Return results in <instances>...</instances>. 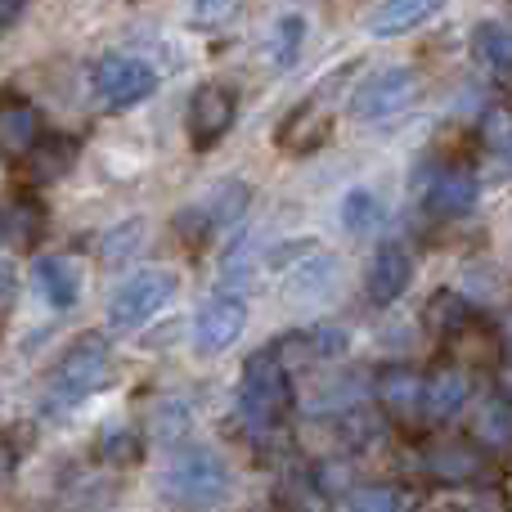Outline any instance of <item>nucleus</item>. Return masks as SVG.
Listing matches in <instances>:
<instances>
[{"mask_svg":"<svg viewBox=\"0 0 512 512\" xmlns=\"http://www.w3.org/2000/svg\"><path fill=\"white\" fill-rule=\"evenodd\" d=\"M342 225L346 234H369L382 225V198L369 194V189H351L342 198Z\"/></svg>","mask_w":512,"mask_h":512,"instance_id":"24","label":"nucleus"},{"mask_svg":"<svg viewBox=\"0 0 512 512\" xmlns=\"http://www.w3.org/2000/svg\"><path fill=\"white\" fill-rule=\"evenodd\" d=\"M301 41H306V18L288 14L270 27V41H265V59H270L274 72H288L301 54Z\"/></svg>","mask_w":512,"mask_h":512,"instance_id":"22","label":"nucleus"},{"mask_svg":"<svg viewBox=\"0 0 512 512\" xmlns=\"http://www.w3.org/2000/svg\"><path fill=\"white\" fill-rule=\"evenodd\" d=\"M234 113H239V104L225 86H198L194 99H189V140H194V149L221 144L234 126Z\"/></svg>","mask_w":512,"mask_h":512,"instance_id":"9","label":"nucleus"},{"mask_svg":"<svg viewBox=\"0 0 512 512\" xmlns=\"http://www.w3.org/2000/svg\"><path fill=\"white\" fill-rule=\"evenodd\" d=\"M423 81L409 63H391V68H378L373 77H364L351 95V117L360 122H387V117L405 113L409 104L418 99Z\"/></svg>","mask_w":512,"mask_h":512,"instance_id":"4","label":"nucleus"},{"mask_svg":"<svg viewBox=\"0 0 512 512\" xmlns=\"http://www.w3.org/2000/svg\"><path fill=\"white\" fill-rule=\"evenodd\" d=\"M436 14V0H387L369 9V36H405L418 32Z\"/></svg>","mask_w":512,"mask_h":512,"instance_id":"18","label":"nucleus"},{"mask_svg":"<svg viewBox=\"0 0 512 512\" xmlns=\"http://www.w3.org/2000/svg\"><path fill=\"white\" fill-rule=\"evenodd\" d=\"M41 144V113L27 99H0V158L27 162Z\"/></svg>","mask_w":512,"mask_h":512,"instance_id":"12","label":"nucleus"},{"mask_svg":"<svg viewBox=\"0 0 512 512\" xmlns=\"http://www.w3.org/2000/svg\"><path fill=\"white\" fill-rule=\"evenodd\" d=\"M72 167H77V140H68V135H50V140H41L27 153V176H32L36 185H54V180H63Z\"/></svg>","mask_w":512,"mask_h":512,"instance_id":"19","label":"nucleus"},{"mask_svg":"<svg viewBox=\"0 0 512 512\" xmlns=\"http://www.w3.org/2000/svg\"><path fill=\"white\" fill-rule=\"evenodd\" d=\"M248 198H252V189L243 185V180H230V185L216 194V203L207 207V216H212V225H234L243 216V207H248Z\"/></svg>","mask_w":512,"mask_h":512,"instance_id":"28","label":"nucleus"},{"mask_svg":"<svg viewBox=\"0 0 512 512\" xmlns=\"http://www.w3.org/2000/svg\"><path fill=\"white\" fill-rule=\"evenodd\" d=\"M283 512H328L324 490L315 486V477H288L283 481Z\"/></svg>","mask_w":512,"mask_h":512,"instance_id":"27","label":"nucleus"},{"mask_svg":"<svg viewBox=\"0 0 512 512\" xmlns=\"http://www.w3.org/2000/svg\"><path fill=\"white\" fill-rule=\"evenodd\" d=\"M239 400H243V414H248L252 427H261V432H274V427H279V418L292 409L288 364H283L274 351L248 355V364H243Z\"/></svg>","mask_w":512,"mask_h":512,"instance_id":"3","label":"nucleus"},{"mask_svg":"<svg viewBox=\"0 0 512 512\" xmlns=\"http://www.w3.org/2000/svg\"><path fill=\"white\" fill-rule=\"evenodd\" d=\"M481 135L495 153H512V113L508 108H490L486 122H481Z\"/></svg>","mask_w":512,"mask_h":512,"instance_id":"29","label":"nucleus"},{"mask_svg":"<svg viewBox=\"0 0 512 512\" xmlns=\"http://www.w3.org/2000/svg\"><path fill=\"white\" fill-rule=\"evenodd\" d=\"M468 373L454 369V364H441V369L427 378V405H423V418H432V423H454V418L463 414V405H468Z\"/></svg>","mask_w":512,"mask_h":512,"instance_id":"13","label":"nucleus"},{"mask_svg":"<svg viewBox=\"0 0 512 512\" xmlns=\"http://www.w3.org/2000/svg\"><path fill=\"white\" fill-rule=\"evenodd\" d=\"M477 198H481V189H477V180L468 176V171H441V176L427 185V198H423V207L432 216H468L472 207H477Z\"/></svg>","mask_w":512,"mask_h":512,"instance_id":"14","label":"nucleus"},{"mask_svg":"<svg viewBox=\"0 0 512 512\" xmlns=\"http://www.w3.org/2000/svg\"><path fill=\"white\" fill-rule=\"evenodd\" d=\"M243 328H248V301L230 297V292L212 297L203 310H198V319H194V346H198V355L230 351V346L243 337Z\"/></svg>","mask_w":512,"mask_h":512,"instance_id":"8","label":"nucleus"},{"mask_svg":"<svg viewBox=\"0 0 512 512\" xmlns=\"http://www.w3.org/2000/svg\"><path fill=\"white\" fill-rule=\"evenodd\" d=\"M423 472L441 486H472L486 472V459L472 441H432L423 450Z\"/></svg>","mask_w":512,"mask_h":512,"instance_id":"11","label":"nucleus"},{"mask_svg":"<svg viewBox=\"0 0 512 512\" xmlns=\"http://www.w3.org/2000/svg\"><path fill=\"white\" fill-rule=\"evenodd\" d=\"M409 283H414V256L405 248L387 243V248L373 252L369 270H364V292H369L373 306H396L409 292Z\"/></svg>","mask_w":512,"mask_h":512,"instance_id":"10","label":"nucleus"},{"mask_svg":"<svg viewBox=\"0 0 512 512\" xmlns=\"http://www.w3.org/2000/svg\"><path fill=\"white\" fill-rule=\"evenodd\" d=\"M36 292L54 310H68L81 297V265L72 256H41L36 261Z\"/></svg>","mask_w":512,"mask_h":512,"instance_id":"16","label":"nucleus"},{"mask_svg":"<svg viewBox=\"0 0 512 512\" xmlns=\"http://www.w3.org/2000/svg\"><path fill=\"white\" fill-rule=\"evenodd\" d=\"M373 400L378 409L391 418V423H418L427 405V378L414 369V364H387V369L373 378Z\"/></svg>","mask_w":512,"mask_h":512,"instance_id":"7","label":"nucleus"},{"mask_svg":"<svg viewBox=\"0 0 512 512\" xmlns=\"http://www.w3.org/2000/svg\"><path fill=\"white\" fill-rule=\"evenodd\" d=\"M243 9L234 5V0H203V5H189V23L194 27H216V23H230V18H239Z\"/></svg>","mask_w":512,"mask_h":512,"instance_id":"30","label":"nucleus"},{"mask_svg":"<svg viewBox=\"0 0 512 512\" xmlns=\"http://www.w3.org/2000/svg\"><path fill=\"white\" fill-rule=\"evenodd\" d=\"M90 86L108 108H135L158 90V72L149 63L131 59V54H104L90 72Z\"/></svg>","mask_w":512,"mask_h":512,"instance_id":"6","label":"nucleus"},{"mask_svg":"<svg viewBox=\"0 0 512 512\" xmlns=\"http://www.w3.org/2000/svg\"><path fill=\"white\" fill-rule=\"evenodd\" d=\"M140 454H144V445L131 427H108L104 441H99V459L108 468H131V463H140Z\"/></svg>","mask_w":512,"mask_h":512,"instance_id":"26","label":"nucleus"},{"mask_svg":"<svg viewBox=\"0 0 512 512\" xmlns=\"http://www.w3.org/2000/svg\"><path fill=\"white\" fill-rule=\"evenodd\" d=\"M495 391H499L504 405H512V351L499 360V369H495Z\"/></svg>","mask_w":512,"mask_h":512,"instance_id":"32","label":"nucleus"},{"mask_svg":"<svg viewBox=\"0 0 512 512\" xmlns=\"http://www.w3.org/2000/svg\"><path fill=\"white\" fill-rule=\"evenodd\" d=\"M472 441L490 454L512 450V405L504 400H490V405L477 409V423H472Z\"/></svg>","mask_w":512,"mask_h":512,"instance_id":"20","label":"nucleus"},{"mask_svg":"<svg viewBox=\"0 0 512 512\" xmlns=\"http://www.w3.org/2000/svg\"><path fill=\"white\" fill-rule=\"evenodd\" d=\"M409 499L400 486H387V481H373V486H355L351 490V512H405Z\"/></svg>","mask_w":512,"mask_h":512,"instance_id":"25","label":"nucleus"},{"mask_svg":"<svg viewBox=\"0 0 512 512\" xmlns=\"http://www.w3.org/2000/svg\"><path fill=\"white\" fill-rule=\"evenodd\" d=\"M158 495L176 512H207L230 499V468L203 445H180L158 472Z\"/></svg>","mask_w":512,"mask_h":512,"instance_id":"1","label":"nucleus"},{"mask_svg":"<svg viewBox=\"0 0 512 512\" xmlns=\"http://www.w3.org/2000/svg\"><path fill=\"white\" fill-rule=\"evenodd\" d=\"M176 288H180V279L171 270H140V274H131V279L113 292V301H108V324L122 328V333H126V328L149 324V319L158 315L171 297H176Z\"/></svg>","mask_w":512,"mask_h":512,"instance_id":"5","label":"nucleus"},{"mask_svg":"<svg viewBox=\"0 0 512 512\" xmlns=\"http://www.w3.org/2000/svg\"><path fill=\"white\" fill-rule=\"evenodd\" d=\"M283 342L301 346V355H306V360H337V355H346L351 337H346L342 328H333V324H315L310 333H292V337H283Z\"/></svg>","mask_w":512,"mask_h":512,"instance_id":"23","label":"nucleus"},{"mask_svg":"<svg viewBox=\"0 0 512 512\" xmlns=\"http://www.w3.org/2000/svg\"><path fill=\"white\" fill-rule=\"evenodd\" d=\"M113 382V355L108 342L95 333H86L81 342H72L63 351L59 369L50 373V409H77L81 400H90L95 391H104Z\"/></svg>","mask_w":512,"mask_h":512,"instance_id":"2","label":"nucleus"},{"mask_svg":"<svg viewBox=\"0 0 512 512\" xmlns=\"http://www.w3.org/2000/svg\"><path fill=\"white\" fill-rule=\"evenodd\" d=\"M472 324H477V319H472V306L459 297V292H436V297L427 301V328H432V333L459 342Z\"/></svg>","mask_w":512,"mask_h":512,"instance_id":"21","label":"nucleus"},{"mask_svg":"<svg viewBox=\"0 0 512 512\" xmlns=\"http://www.w3.org/2000/svg\"><path fill=\"white\" fill-rule=\"evenodd\" d=\"M328 126H333L328 108L319 104V99H306V104L292 108V117L279 126V144L288 153H310V149H319V144L328 140Z\"/></svg>","mask_w":512,"mask_h":512,"instance_id":"15","label":"nucleus"},{"mask_svg":"<svg viewBox=\"0 0 512 512\" xmlns=\"http://www.w3.org/2000/svg\"><path fill=\"white\" fill-rule=\"evenodd\" d=\"M18 18H23V0H0V32H9Z\"/></svg>","mask_w":512,"mask_h":512,"instance_id":"33","label":"nucleus"},{"mask_svg":"<svg viewBox=\"0 0 512 512\" xmlns=\"http://www.w3.org/2000/svg\"><path fill=\"white\" fill-rule=\"evenodd\" d=\"M14 297H18V274H14V265L0 256V315H9Z\"/></svg>","mask_w":512,"mask_h":512,"instance_id":"31","label":"nucleus"},{"mask_svg":"<svg viewBox=\"0 0 512 512\" xmlns=\"http://www.w3.org/2000/svg\"><path fill=\"white\" fill-rule=\"evenodd\" d=\"M472 54H477V63L490 72V81L512 90V32L508 27L477 23L472 27Z\"/></svg>","mask_w":512,"mask_h":512,"instance_id":"17","label":"nucleus"}]
</instances>
